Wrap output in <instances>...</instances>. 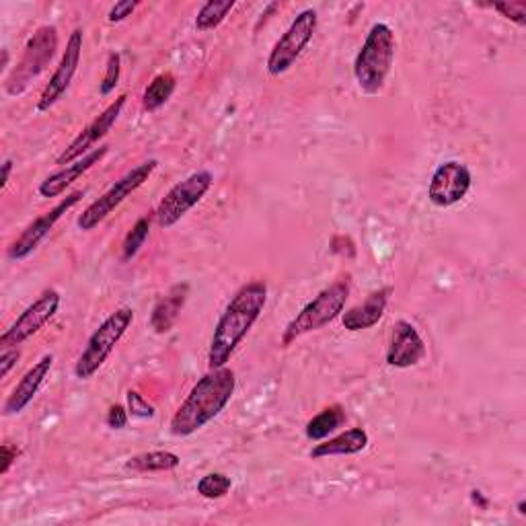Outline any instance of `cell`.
Here are the masks:
<instances>
[{
    "label": "cell",
    "instance_id": "cell-1",
    "mask_svg": "<svg viewBox=\"0 0 526 526\" xmlns=\"http://www.w3.org/2000/svg\"><path fill=\"white\" fill-rule=\"evenodd\" d=\"M268 305V284L263 280H253L241 286L229 300L227 309L222 311L208 350V366L222 368L227 366L235 350L253 329L263 309Z\"/></svg>",
    "mask_w": 526,
    "mask_h": 526
},
{
    "label": "cell",
    "instance_id": "cell-2",
    "mask_svg": "<svg viewBox=\"0 0 526 526\" xmlns=\"http://www.w3.org/2000/svg\"><path fill=\"white\" fill-rule=\"evenodd\" d=\"M237 374L229 366L210 368L192 387L173 413L169 430L177 438H190L214 422L235 395Z\"/></svg>",
    "mask_w": 526,
    "mask_h": 526
},
{
    "label": "cell",
    "instance_id": "cell-3",
    "mask_svg": "<svg viewBox=\"0 0 526 526\" xmlns=\"http://www.w3.org/2000/svg\"><path fill=\"white\" fill-rule=\"evenodd\" d=\"M395 31L387 23H374L354 58V79L358 89L374 97L383 93L395 62Z\"/></svg>",
    "mask_w": 526,
    "mask_h": 526
},
{
    "label": "cell",
    "instance_id": "cell-4",
    "mask_svg": "<svg viewBox=\"0 0 526 526\" xmlns=\"http://www.w3.org/2000/svg\"><path fill=\"white\" fill-rule=\"evenodd\" d=\"M352 292V276L344 274L337 278L331 286L323 288L313 300L296 313V317L286 325L282 333V346L288 348L300 337H305L313 331H319L333 323L337 317H342L346 303Z\"/></svg>",
    "mask_w": 526,
    "mask_h": 526
},
{
    "label": "cell",
    "instance_id": "cell-5",
    "mask_svg": "<svg viewBox=\"0 0 526 526\" xmlns=\"http://www.w3.org/2000/svg\"><path fill=\"white\" fill-rule=\"evenodd\" d=\"M58 29L54 25H42L29 37L23 54L15 68L5 77V93L9 97L23 95L33 81L40 79V74L50 66L58 52Z\"/></svg>",
    "mask_w": 526,
    "mask_h": 526
},
{
    "label": "cell",
    "instance_id": "cell-6",
    "mask_svg": "<svg viewBox=\"0 0 526 526\" xmlns=\"http://www.w3.org/2000/svg\"><path fill=\"white\" fill-rule=\"evenodd\" d=\"M134 323V311L130 307H122L116 313H111L89 337L85 350L81 352L77 364H74V377L79 381H89L99 372V368L107 362L111 352L122 342V337Z\"/></svg>",
    "mask_w": 526,
    "mask_h": 526
},
{
    "label": "cell",
    "instance_id": "cell-7",
    "mask_svg": "<svg viewBox=\"0 0 526 526\" xmlns=\"http://www.w3.org/2000/svg\"><path fill=\"white\" fill-rule=\"evenodd\" d=\"M157 167H159L157 159H148V161L136 165L132 171H128L124 177H120L114 185H111L103 196H99L95 202H91L83 210V214L77 220V227L83 233L95 231L109 214H114L126 202V198H130L134 192H138L140 187L150 177H153Z\"/></svg>",
    "mask_w": 526,
    "mask_h": 526
},
{
    "label": "cell",
    "instance_id": "cell-8",
    "mask_svg": "<svg viewBox=\"0 0 526 526\" xmlns=\"http://www.w3.org/2000/svg\"><path fill=\"white\" fill-rule=\"evenodd\" d=\"M212 183H214V175L206 169L196 171L190 177L175 183L155 210V220L159 224V229L165 231L173 229L187 212L204 200V196L210 192Z\"/></svg>",
    "mask_w": 526,
    "mask_h": 526
},
{
    "label": "cell",
    "instance_id": "cell-9",
    "mask_svg": "<svg viewBox=\"0 0 526 526\" xmlns=\"http://www.w3.org/2000/svg\"><path fill=\"white\" fill-rule=\"evenodd\" d=\"M317 25L319 17L315 9H305L296 15V19L282 33V37L274 44L268 56L266 68L272 77H282V74H286L296 64L300 54L313 42Z\"/></svg>",
    "mask_w": 526,
    "mask_h": 526
},
{
    "label": "cell",
    "instance_id": "cell-10",
    "mask_svg": "<svg viewBox=\"0 0 526 526\" xmlns=\"http://www.w3.org/2000/svg\"><path fill=\"white\" fill-rule=\"evenodd\" d=\"M60 303L62 296L54 288L37 296L33 303L15 319V323L0 335V346H3V350L19 348L21 344H25L29 337H33L46 323L54 319V315L60 309Z\"/></svg>",
    "mask_w": 526,
    "mask_h": 526
},
{
    "label": "cell",
    "instance_id": "cell-11",
    "mask_svg": "<svg viewBox=\"0 0 526 526\" xmlns=\"http://www.w3.org/2000/svg\"><path fill=\"white\" fill-rule=\"evenodd\" d=\"M471 183L473 175L465 163L444 161L430 177L428 200L436 208H453L467 198Z\"/></svg>",
    "mask_w": 526,
    "mask_h": 526
},
{
    "label": "cell",
    "instance_id": "cell-12",
    "mask_svg": "<svg viewBox=\"0 0 526 526\" xmlns=\"http://www.w3.org/2000/svg\"><path fill=\"white\" fill-rule=\"evenodd\" d=\"M126 103H128V95H120L116 101H111L101 111V114L89 126H85L83 132L62 150V155L56 159V165L68 167L74 161H79L85 155H89L91 150H93V146L99 144L111 132V128L116 126V122L122 116Z\"/></svg>",
    "mask_w": 526,
    "mask_h": 526
},
{
    "label": "cell",
    "instance_id": "cell-13",
    "mask_svg": "<svg viewBox=\"0 0 526 526\" xmlns=\"http://www.w3.org/2000/svg\"><path fill=\"white\" fill-rule=\"evenodd\" d=\"M85 198V192H74L66 198H62L52 210H48L46 214L37 216L29 227L11 243V247L7 249V257L13 259V261H23L27 259L37 247H40V243L52 233V229L56 227V224L64 218V214L68 210H72L74 206H77L81 200Z\"/></svg>",
    "mask_w": 526,
    "mask_h": 526
},
{
    "label": "cell",
    "instance_id": "cell-14",
    "mask_svg": "<svg viewBox=\"0 0 526 526\" xmlns=\"http://www.w3.org/2000/svg\"><path fill=\"white\" fill-rule=\"evenodd\" d=\"M81 56H83V29L77 27L66 42V50L54 70V74L50 77L48 85L44 87L40 99H37V111H42V114H46V111H50L62 97L64 93L68 91L74 74H77L79 70V64H81Z\"/></svg>",
    "mask_w": 526,
    "mask_h": 526
},
{
    "label": "cell",
    "instance_id": "cell-15",
    "mask_svg": "<svg viewBox=\"0 0 526 526\" xmlns=\"http://www.w3.org/2000/svg\"><path fill=\"white\" fill-rule=\"evenodd\" d=\"M426 358V342L422 340L420 331L416 325H411L405 319H399L393 325V335H391V344L387 348V364L391 368L407 370L418 366Z\"/></svg>",
    "mask_w": 526,
    "mask_h": 526
},
{
    "label": "cell",
    "instance_id": "cell-16",
    "mask_svg": "<svg viewBox=\"0 0 526 526\" xmlns=\"http://www.w3.org/2000/svg\"><path fill=\"white\" fill-rule=\"evenodd\" d=\"M52 366H54V356L46 354L23 374V379L17 383V387L11 391V395L7 397L5 405H3V413L7 418L19 416V413H23L27 409V405L35 399V395L40 393V389L44 387Z\"/></svg>",
    "mask_w": 526,
    "mask_h": 526
},
{
    "label": "cell",
    "instance_id": "cell-17",
    "mask_svg": "<svg viewBox=\"0 0 526 526\" xmlns=\"http://www.w3.org/2000/svg\"><path fill=\"white\" fill-rule=\"evenodd\" d=\"M107 153H109V144H101L99 148H93L91 153L85 155L83 159L74 161L72 165L62 167L60 171L48 175L40 183V187H37V192H40L42 198H58V196H62L74 181L81 179L95 165H99L107 157Z\"/></svg>",
    "mask_w": 526,
    "mask_h": 526
},
{
    "label": "cell",
    "instance_id": "cell-18",
    "mask_svg": "<svg viewBox=\"0 0 526 526\" xmlns=\"http://www.w3.org/2000/svg\"><path fill=\"white\" fill-rule=\"evenodd\" d=\"M389 294H391V288H381V290H374L366 296L364 303L348 309L346 313H342V325L346 331H352V333H358V331H364V329H370L377 325L385 311H387V305H389Z\"/></svg>",
    "mask_w": 526,
    "mask_h": 526
},
{
    "label": "cell",
    "instance_id": "cell-19",
    "mask_svg": "<svg viewBox=\"0 0 526 526\" xmlns=\"http://www.w3.org/2000/svg\"><path fill=\"white\" fill-rule=\"evenodd\" d=\"M370 438L364 428H350L342 434H337L333 438H325L319 444L313 446L311 450V459H329V457H352L366 450Z\"/></svg>",
    "mask_w": 526,
    "mask_h": 526
},
{
    "label": "cell",
    "instance_id": "cell-20",
    "mask_svg": "<svg viewBox=\"0 0 526 526\" xmlns=\"http://www.w3.org/2000/svg\"><path fill=\"white\" fill-rule=\"evenodd\" d=\"M190 296V284H175L165 296L157 300V305L153 307V313H150V327H153L155 333L163 335L169 333L185 307V300Z\"/></svg>",
    "mask_w": 526,
    "mask_h": 526
},
{
    "label": "cell",
    "instance_id": "cell-21",
    "mask_svg": "<svg viewBox=\"0 0 526 526\" xmlns=\"http://www.w3.org/2000/svg\"><path fill=\"white\" fill-rule=\"evenodd\" d=\"M179 465V455L169 450H150V453H140L126 461V469L134 473H167L175 471Z\"/></svg>",
    "mask_w": 526,
    "mask_h": 526
},
{
    "label": "cell",
    "instance_id": "cell-22",
    "mask_svg": "<svg viewBox=\"0 0 526 526\" xmlns=\"http://www.w3.org/2000/svg\"><path fill=\"white\" fill-rule=\"evenodd\" d=\"M346 420H348L346 409L340 403L329 405L323 411H319L317 416L307 424L305 434L309 440L321 442V440L329 438V434H333L337 428H342L346 424Z\"/></svg>",
    "mask_w": 526,
    "mask_h": 526
},
{
    "label": "cell",
    "instance_id": "cell-23",
    "mask_svg": "<svg viewBox=\"0 0 526 526\" xmlns=\"http://www.w3.org/2000/svg\"><path fill=\"white\" fill-rule=\"evenodd\" d=\"M175 87H177V79L171 72L157 74V77L150 81V85L142 93V109L148 111V114L161 109L175 93Z\"/></svg>",
    "mask_w": 526,
    "mask_h": 526
},
{
    "label": "cell",
    "instance_id": "cell-24",
    "mask_svg": "<svg viewBox=\"0 0 526 526\" xmlns=\"http://www.w3.org/2000/svg\"><path fill=\"white\" fill-rule=\"evenodd\" d=\"M235 0H208V3L198 11L196 17V29L206 33L216 27H220L235 9Z\"/></svg>",
    "mask_w": 526,
    "mask_h": 526
},
{
    "label": "cell",
    "instance_id": "cell-25",
    "mask_svg": "<svg viewBox=\"0 0 526 526\" xmlns=\"http://www.w3.org/2000/svg\"><path fill=\"white\" fill-rule=\"evenodd\" d=\"M150 235V216H142L134 222V227L128 231V235L124 237L122 243V261H130L134 259L140 249L144 247L146 239Z\"/></svg>",
    "mask_w": 526,
    "mask_h": 526
},
{
    "label": "cell",
    "instance_id": "cell-26",
    "mask_svg": "<svg viewBox=\"0 0 526 526\" xmlns=\"http://www.w3.org/2000/svg\"><path fill=\"white\" fill-rule=\"evenodd\" d=\"M231 487H233V479L229 475H224V473H208L204 475L198 485H196V490L198 494L204 498V500H220L227 496L231 492Z\"/></svg>",
    "mask_w": 526,
    "mask_h": 526
},
{
    "label": "cell",
    "instance_id": "cell-27",
    "mask_svg": "<svg viewBox=\"0 0 526 526\" xmlns=\"http://www.w3.org/2000/svg\"><path fill=\"white\" fill-rule=\"evenodd\" d=\"M120 77H122V56L118 52H111L105 62V77L99 85V93L103 97L114 93L116 87L120 85Z\"/></svg>",
    "mask_w": 526,
    "mask_h": 526
},
{
    "label": "cell",
    "instance_id": "cell-28",
    "mask_svg": "<svg viewBox=\"0 0 526 526\" xmlns=\"http://www.w3.org/2000/svg\"><path fill=\"white\" fill-rule=\"evenodd\" d=\"M126 399H128V411L130 416L136 418V420H153L157 416V409L153 403H148L138 391H128L126 393Z\"/></svg>",
    "mask_w": 526,
    "mask_h": 526
},
{
    "label": "cell",
    "instance_id": "cell-29",
    "mask_svg": "<svg viewBox=\"0 0 526 526\" xmlns=\"http://www.w3.org/2000/svg\"><path fill=\"white\" fill-rule=\"evenodd\" d=\"M494 11H498L504 19L516 23V25H526V3H494Z\"/></svg>",
    "mask_w": 526,
    "mask_h": 526
},
{
    "label": "cell",
    "instance_id": "cell-30",
    "mask_svg": "<svg viewBox=\"0 0 526 526\" xmlns=\"http://www.w3.org/2000/svg\"><path fill=\"white\" fill-rule=\"evenodd\" d=\"M128 420H130V411H128V407H124L120 403L111 405L107 411V416H105V424L111 430H124L128 426Z\"/></svg>",
    "mask_w": 526,
    "mask_h": 526
},
{
    "label": "cell",
    "instance_id": "cell-31",
    "mask_svg": "<svg viewBox=\"0 0 526 526\" xmlns=\"http://www.w3.org/2000/svg\"><path fill=\"white\" fill-rule=\"evenodd\" d=\"M138 7H140L138 0H134V3H132V0H122V3H116L114 7L109 9L107 21H109V23H122V21H126L128 17H132Z\"/></svg>",
    "mask_w": 526,
    "mask_h": 526
},
{
    "label": "cell",
    "instance_id": "cell-32",
    "mask_svg": "<svg viewBox=\"0 0 526 526\" xmlns=\"http://www.w3.org/2000/svg\"><path fill=\"white\" fill-rule=\"evenodd\" d=\"M19 457H21V448L17 444L5 442L0 446V461H3L0 463V475H7Z\"/></svg>",
    "mask_w": 526,
    "mask_h": 526
},
{
    "label": "cell",
    "instance_id": "cell-33",
    "mask_svg": "<svg viewBox=\"0 0 526 526\" xmlns=\"http://www.w3.org/2000/svg\"><path fill=\"white\" fill-rule=\"evenodd\" d=\"M19 360H21V350H17V348L3 350V356H0V377L7 379L9 372L17 366Z\"/></svg>",
    "mask_w": 526,
    "mask_h": 526
},
{
    "label": "cell",
    "instance_id": "cell-34",
    "mask_svg": "<svg viewBox=\"0 0 526 526\" xmlns=\"http://www.w3.org/2000/svg\"><path fill=\"white\" fill-rule=\"evenodd\" d=\"M11 173H13V159H7V161L3 163V177H0V187H3V190H7Z\"/></svg>",
    "mask_w": 526,
    "mask_h": 526
},
{
    "label": "cell",
    "instance_id": "cell-35",
    "mask_svg": "<svg viewBox=\"0 0 526 526\" xmlns=\"http://www.w3.org/2000/svg\"><path fill=\"white\" fill-rule=\"evenodd\" d=\"M0 66H3V70H7V66H9V50H3V64H0Z\"/></svg>",
    "mask_w": 526,
    "mask_h": 526
},
{
    "label": "cell",
    "instance_id": "cell-36",
    "mask_svg": "<svg viewBox=\"0 0 526 526\" xmlns=\"http://www.w3.org/2000/svg\"><path fill=\"white\" fill-rule=\"evenodd\" d=\"M518 514H520V516H526V502H524V500L518 502Z\"/></svg>",
    "mask_w": 526,
    "mask_h": 526
}]
</instances>
